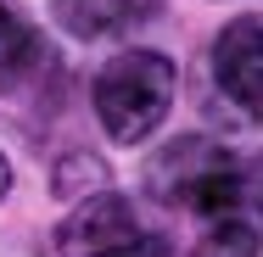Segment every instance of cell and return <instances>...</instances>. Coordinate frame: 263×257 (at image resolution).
Returning <instances> with one entry per match:
<instances>
[{"instance_id":"cell-1","label":"cell","mask_w":263,"mask_h":257,"mask_svg":"<svg viewBox=\"0 0 263 257\" xmlns=\"http://www.w3.org/2000/svg\"><path fill=\"white\" fill-rule=\"evenodd\" d=\"M146 185H152L157 202L218 224V218H235V207L247 202L252 173L230 146H218L208 134H185V140H174V146H162L152 156Z\"/></svg>"},{"instance_id":"cell-2","label":"cell","mask_w":263,"mask_h":257,"mask_svg":"<svg viewBox=\"0 0 263 257\" xmlns=\"http://www.w3.org/2000/svg\"><path fill=\"white\" fill-rule=\"evenodd\" d=\"M174 90H179V73L162 51H118L96 73L90 101H96V117H101L112 146H140L168 117Z\"/></svg>"},{"instance_id":"cell-3","label":"cell","mask_w":263,"mask_h":257,"mask_svg":"<svg viewBox=\"0 0 263 257\" xmlns=\"http://www.w3.org/2000/svg\"><path fill=\"white\" fill-rule=\"evenodd\" d=\"M62 257H168L162 229L140 218V207L118 190H96L73 207L56 229Z\"/></svg>"},{"instance_id":"cell-4","label":"cell","mask_w":263,"mask_h":257,"mask_svg":"<svg viewBox=\"0 0 263 257\" xmlns=\"http://www.w3.org/2000/svg\"><path fill=\"white\" fill-rule=\"evenodd\" d=\"M45 90H56V51L11 0H0V106L34 101Z\"/></svg>"},{"instance_id":"cell-5","label":"cell","mask_w":263,"mask_h":257,"mask_svg":"<svg viewBox=\"0 0 263 257\" xmlns=\"http://www.w3.org/2000/svg\"><path fill=\"white\" fill-rule=\"evenodd\" d=\"M213 84L241 106L247 117L258 112V101H263V28H258L252 11L235 17L213 39Z\"/></svg>"},{"instance_id":"cell-6","label":"cell","mask_w":263,"mask_h":257,"mask_svg":"<svg viewBox=\"0 0 263 257\" xmlns=\"http://www.w3.org/2000/svg\"><path fill=\"white\" fill-rule=\"evenodd\" d=\"M162 11V0H51V17L73 39H118L146 28Z\"/></svg>"},{"instance_id":"cell-7","label":"cell","mask_w":263,"mask_h":257,"mask_svg":"<svg viewBox=\"0 0 263 257\" xmlns=\"http://www.w3.org/2000/svg\"><path fill=\"white\" fill-rule=\"evenodd\" d=\"M191 257H258V229L247 218H218L208 235L191 246Z\"/></svg>"},{"instance_id":"cell-8","label":"cell","mask_w":263,"mask_h":257,"mask_svg":"<svg viewBox=\"0 0 263 257\" xmlns=\"http://www.w3.org/2000/svg\"><path fill=\"white\" fill-rule=\"evenodd\" d=\"M96 190H106V168L96 156H67L56 168V196H96Z\"/></svg>"},{"instance_id":"cell-9","label":"cell","mask_w":263,"mask_h":257,"mask_svg":"<svg viewBox=\"0 0 263 257\" xmlns=\"http://www.w3.org/2000/svg\"><path fill=\"white\" fill-rule=\"evenodd\" d=\"M6 196H11V162L0 156V202H6Z\"/></svg>"}]
</instances>
